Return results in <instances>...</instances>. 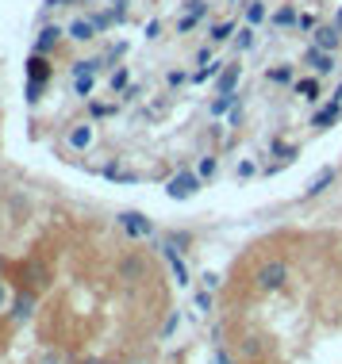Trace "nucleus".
Wrapping results in <instances>:
<instances>
[{
	"label": "nucleus",
	"mask_w": 342,
	"mask_h": 364,
	"mask_svg": "<svg viewBox=\"0 0 342 364\" xmlns=\"http://www.w3.org/2000/svg\"><path fill=\"white\" fill-rule=\"evenodd\" d=\"M289 284V261L281 257H269L266 264H258V272H254V288L258 291H281Z\"/></svg>",
	"instance_id": "f257e3e1"
},
{
	"label": "nucleus",
	"mask_w": 342,
	"mask_h": 364,
	"mask_svg": "<svg viewBox=\"0 0 342 364\" xmlns=\"http://www.w3.org/2000/svg\"><path fill=\"white\" fill-rule=\"evenodd\" d=\"M200 173L197 169H181L177 176H170V184H165V196L170 200H192V196L200 192Z\"/></svg>",
	"instance_id": "f03ea898"
},
{
	"label": "nucleus",
	"mask_w": 342,
	"mask_h": 364,
	"mask_svg": "<svg viewBox=\"0 0 342 364\" xmlns=\"http://www.w3.org/2000/svg\"><path fill=\"white\" fill-rule=\"evenodd\" d=\"M89 142H93V127L89 123H81V127H73V131H70V146H73V150H85Z\"/></svg>",
	"instance_id": "393cba45"
},
{
	"label": "nucleus",
	"mask_w": 342,
	"mask_h": 364,
	"mask_svg": "<svg viewBox=\"0 0 342 364\" xmlns=\"http://www.w3.org/2000/svg\"><path fill=\"white\" fill-rule=\"evenodd\" d=\"M300 65H308V70H311V73H319V77H327V73H335V70H338L335 54H331V50H319L316 43H308V46H304V54H300Z\"/></svg>",
	"instance_id": "20e7f679"
},
{
	"label": "nucleus",
	"mask_w": 342,
	"mask_h": 364,
	"mask_svg": "<svg viewBox=\"0 0 342 364\" xmlns=\"http://www.w3.org/2000/svg\"><path fill=\"white\" fill-rule=\"evenodd\" d=\"M234 104H239V92H223V96H216V100H212V115L219 119V115H227Z\"/></svg>",
	"instance_id": "a878e982"
},
{
	"label": "nucleus",
	"mask_w": 342,
	"mask_h": 364,
	"mask_svg": "<svg viewBox=\"0 0 342 364\" xmlns=\"http://www.w3.org/2000/svg\"><path fill=\"white\" fill-rule=\"evenodd\" d=\"M162 35V23L158 19H150V23H146V38H158Z\"/></svg>",
	"instance_id": "58836bf2"
},
{
	"label": "nucleus",
	"mask_w": 342,
	"mask_h": 364,
	"mask_svg": "<svg viewBox=\"0 0 342 364\" xmlns=\"http://www.w3.org/2000/svg\"><path fill=\"white\" fill-rule=\"evenodd\" d=\"M212 364H234L227 349H216V357H212Z\"/></svg>",
	"instance_id": "ea45409f"
},
{
	"label": "nucleus",
	"mask_w": 342,
	"mask_h": 364,
	"mask_svg": "<svg viewBox=\"0 0 342 364\" xmlns=\"http://www.w3.org/2000/svg\"><path fill=\"white\" fill-rule=\"evenodd\" d=\"M93 85H96V73H85V77H77V81H73L77 96H93Z\"/></svg>",
	"instance_id": "c756f323"
},
{
	"label": "nucleus",
	"mask_w": 342,
	"mask_h": 364,
	"mask_svg": "<svg viewBox=\"0 0 342 364\" xmlns=\"http://www.w3.org/2000/svg\"><path fill=\"white\" fill-rule=\"evenodd\" d=\"M338 269H342V264H338Z\"/></svg>",
	"instance_id": "09e8293b"
},
{
	"label": "nucleus",
	"mask_w": 342,
	"mask_h": 364,
	"mask_svg": "<svg viewBox=\"0 0 342 364\" xmlns=\"http://www.w3.org/2000/svg\"><path fill=\"white\" fill-rule=\"evenodd\" d=\"M342 119V85L331 92V100L323 107H316V115H311V131H331Z\"/></svg>",
	"instance_id": "7ed1b4c3"
},
{
	"label": "nucleus",
	"mask_w": 342,
	"mask_h": 364,
	"mask_svg": "<svg viewBox=\"0 0 342 364\" xmlns=\"http://www.w3.org/2000/svg\"><path fill=\"white\" fill-rule=\"evenodd\" d=\"M112 19H115L112 12H96V16H93V23H96V31H108V27H112Z\"/></svg>",
	"instance_id": "473e14b6"
},
{
	"label": "nucleus",
	"mask_w": 342,
	"mask_h": 364,
	"mask_svg": "<svg viewBox=\"0 0 342 364\" xmlns=\"http://www.w3.org/2000/svg\"><path fill=\"white\" fill-rule=\"evenodd\" d=\"M269 154L281 157V161L289 165L292 157H300V146H296V142H285V139H273V142H269Z\"/></svg>",
	"instance_id": "a211bd4d"
},
{
	"label": "nucleus",
	"mask_w": 342,
	"mask_h": 364,
	"mask_svg": "<svg viewBox=\"0 0 342 364\" xmlns=\"http://www.w3.org/2000/svg\"><path fill=\"white\" fill-rule=\"evenodd\" d=\"M93 35H96L93 19H73V23H70V38H77V43H89Z\"/></svg>",
	"instance_id": "6ab92c4d"
},
{
	"label": "nucleus",
	"mask_w": 342,
	"mask_h": 364,
	"mask_svg": "<svg viewBox=\"0 0 342 364\" xmlns=\"http://www.w3.org/2000/svg\"><path fill=\"white\" fill-rule=\"evenodd\" d=\"M62 27H43V31H38V38H35V54H51L58 43H62Z\"/></svg>",
	"instance_id": "2eb2a0df"
},
{
	"label": "nucleus",
	"mask_w": 342,
	"mask_h": 364,
	"mask_svg": "<svg viewBox=\"0 0 342 364\" xmlns=\"http://www.w3.org/2000/svg\"><path fill=\"white\" fill-rule=\"evenodd\" d=\"M27 81H31V85H46V81H51L46 54H31V62H27Z\"/></svg>",
	"instance_id": "4468645a"
},
{
	"label": "nucleus",
	"mask_w": 342,
	"mask_h": 364,
	"mask_svg": "<svg viewBox=\"0 0 342 364\" xmlns=\"http://www.w3.org/2000/svg\"><path fill=\"white\" fill-rule=\"evenodd\" d=\"M231 4H239V0H231Z\"/></svg>",
	"instance_id": "49530a36"
},
{
	"label": "nucleus",
	"mask_w": 342,
	"mask_h": 364,
	"mask_svg": "<svg viewBox=\"0 0 342 364\" xmlns=\"http://www.w3.org/2000/svg\"><path fill=\"white\" fill-rule=\"evenodd\" d=\"M4 299H8V295H4V284H0V307H4Z\"/></svg>",
	"instance_id": "a19ab883"
},
{
	"label": "nucleus",
	"mask_w": 342,
	"mask_h": 364,
	"mask_svg": "<svg viewBox=\"0 0 342 364\" xmlns=\"http://www.w3.org/2000/svg\"><path fill=\"white\" fill-rule=\"evenodd\" d=\"M89 112L96 115V119H104V115H112V112H115V107H108V104H93V107H89Z\"/></svg>",
	"instance_id": "e433bc0d"
},
{
	"label": "nucleus",
	"mask_w": 342,
	"mask_h": 364,
	"mask_svg": "<svg viewBox=\"0 0 342 364\" xmlns=\"http://www.w3.org/2000/svg\"><path fill=\"white\" fill-rule=\"evenodd\" d=\"M177 322H181V318H177V314H170V318H165V326H162V333H165V338H170V333H173V330H177Z\"/></svg>",
	"instance_id": "4c0bfd02"
},
{
	"label": "nucleus",
	"mask_w": 342,
	"mask_h": 364,
	"mask_svg": "<svg viewBox=\"0 0 342 364\" xmlns=\"http://www.w3.org/2000/svg\"><path fill=\"white\" fill-rule=\"evenodd\" d=\"M197 173H200V181H212V176H216L219 173V161H216V157H200V165H197Z\"/></svg>",
	"instance_id": "cd10ccee"
},
{
	"label": "nucleus",
	"mask_w": 342,
	"mask_h": 364,
	"mask_svg": "<svg viewBox=\"0 0 342 364\" xmlns=\"http://www.w3.org/2000/svg\"><path fill=\"white\" fill-rule=\"evenodd\" d=\"M250 364H258V360H250Z\"/></svg>",
	"instance_id": "de8ad7c7"
},
{
	"label": "nucleus",
	"mask_w": 342,
	"mask_h": 364,
	"mask_svg": "<svg viewBox=\"0 0 342 364\" xmlns=\"http://www.w3.org/2000/svg\"><path fill=\"white\" fill-rule=\"evenodd\" d=\"M200 280H204V288H208V291H219V284H223V280H219V272H204Z\"/></svg>",
	"instance_id": "72a5a7b5"
},
{
	"label": "nucleus",
	"mask_w": 342,
	"mask_h": 364,
	"mask_svg": "<svg viewBox=\"0 0 342 364\" xmlns=\"http://www.w3.org/2000/svg\"><path fill=\"white\" fill-rule=\"evenodd\" d=\"M162 253H165V261H170V269H173V277H177V284L185 288L189 284V264H185V257L177 250H170V245H162Z\"/></svg>",
	"instance_id": "f3484780"
},
{
	"label": "nucleus",
	"mask_w": 342,
	"mask_h": 364,
	"mask_svg": "<svg viewBox=\"0 0 342 364\" xmlns=\"http://www.w3.org/2000/svg\"><path fill=\"white\" fill-rule=\"evenodd\" d=\"M292 92H296L300 100H308V104H319V96H323V81H319V73L300 77V81H292Z\"/></svg>",
	"instance_id": "1a4fd4ad"
},
{
	"label": "nucleus",
	"mask_w": 342,
	"mask_h": 364,
	"mask_svg": "<svg viewBox=\"0 0 342 364\" xmlns=\"http://www.w3.org/2000/svg\"><path fill=\"white\" fill-rule=\"evenodd\" d=\"M81 364H100V360H96V357H93V360H81Z\"/></svg>",
	"instance_id": "c03bdc74"
},
{
	"label": "nucleus",
	"mask_w": 342,
	"mask_h": 364,
	"mask_svg": "<svg viewBox=\"0 0 342 364\" xmlns=\"http://www.w3.org/2000/svg\"><path fill=\"white\" fill-rule=\"evenodd\" d=\"M239 35V19H219V23H212V31H208V38L212 43H231V38Z\"/></svg>",
	"instance_id": "dca6fc26"
},
{
	"label": "nucleus",
	"mask_w": 342,
	"mask_h": 364,
	"mask_svg": "<svg viewBox=\"0 0 342 364\" xmlns=\"http://www.w3.org/2000/svg\"><path fill=\"white\" fill-rule=\"evenodd\" d=\"M120 280H127V284H139V280H146V264H142V257H123L120 261Z\"/></svg>",
	"instance_id": "9b49d317"
},
{
	"label": "nucleus",
	"mask_w": 342,
	"mask_h": 364,
	"mask_svg": "<svg viewBox=\"0 0 342 364\" xmlns=\"http://www.w3.org/2000/svg\"><path fill=\"white\" fill-rule=\"evenodd\" d=\"M104 70V58H89V62H73V77H85V73H100Z\"/></svg>",
	"instance_id": "bb28decb"
},
{
	"label": "nucleus",
	"mask_w": 342,
	"mask_h": 364,
	"mask_svg": "<svg viewBox=\"0 0 342 364\" xmlns=\"http://www.w3.org/2000/svg\"><path fill=\"white\" fill-rule=\"evenodd\" d=\"M165 81H170V88H181L185 81H192V77L185 73V70H170V77H165Z\"/></svg>",
	"instance_id": "2f4dec72"
},
{
	"label": "nucleus",
	"mask_w": 342,
	"mask_h": 364,
	"mask_svg": "<svg viewBox=\"0 0 342 364\" xmlns=\"http://www.w3.org/2000/svg\"><path fill=\"white\" fill-rule=\"evenodd\" d=\"M311 43H316L319 50H331V54H335L338 46H342V27H338V23H319L316 31H311Z\"/></svg>",
	"instance_id": "423d86ee"
},
{
	"label": "nucleus",
	"mask_w": 342,
	"mask_h": 364,
	"mask_svg": "<svg viewBox=\"0 0 342 364\" xmlns=\"http://www.w3.org/2000/svg\"><path fill=\"white\" fill-rule=\"evenodd\" d=\"M234 173H239L242 181H247V176H254V173H258V165H254V161H239V169H234Z\"/></svg>",
	"instance_id": "f704fd0d"
},
{
	"label": "nucleus",
	"mask_w": 342,
	"mask_h": 364,
	"mask_svg": "<svg viewBox=\"0 0 342 364\" xmlns=\"http://www.w3.org/2000/svg\"><path fill=\"white\" fill-rule=\"evenodd\" d=\"M162 245H170V250L185 253V250H189V245H192V234H189V230H170V234H165V238H162Z\"/></svg>",
	"instance_id": "412c9836"
},
{
	"label": "nucleus",
	"mask_w": 342,
	"mask_h": 364,
	"mask_svg": "<svg viewBox=\"0 0 342 364\" xmlns=\"http://www.w3.org/2000/svg\"><path fill=\"white\" fill-rule=\"evenodd\" d=\"M335 23H338V27H342V8H338V16H335Z\"/></svg>",
	"instance_id": "37998d69"
},
{
	"label": "nucleus",
	"mask_w": 342,
	"mask_h": 364,
	"mask_svg": "<svg viewBox=\"0 0 342 364\" xmlns=\"http://www.w3.org/2000/svg\"><path fill=\"white\" fill-rule=\"evenodd\" d=\"M319 23H323V19H319L316 12H300V19H296V27H300V31H308V35L316 31Z\"/></svg>",
	"instance_id": "c85d7f7f"
},
{
	"label": "nucleus",
	"mask_w": 342,
	"mask_h": 364,
	"mask_svg": "<svg viewBox=\"0 0 342 364\" xmlns=\"http://www.w3.org/2000/svg\"><path fill=\"white\" fill-rule=\"evenodd\" d=\"M266 19H269V8L261 4V0H247V23L258 27V23H266Z\"/></svg>",
	"instance_id": "5701e85b"
},
{
	"label": "nucleus",
	"mask_w": 342,
	"mask_h": 364,
	"mask_svg": "<svg viewBox=\"0 0 342 364\" xmlns=\"http://www.w3.org/2000/svg\"><path fill=\"white\" fill-rule=\"evenodd\" d=\"M266 81H269V85H289V88H292V81H296V65H292V62L269 65V70H266Z\"/></svg>",
	"instance_id": "f8f14e48"
},
{
	"label": "nucleus",
	"mask_w": 342,
	"mask_h": 364,
	"mask_svg": "<svg viewBox=\"0 0 342 364\" xmlns=\"http://www.w3.org/2000/svg\"><path fill=\"white\" fill-rule=\"evenodd\" d=\"M197 307H200V311H212V291H208V288L197 291Z\"/></svg>",
	"instance_id": "c9c22d12"
},
{
	"label": "nucleus",
	"mask_w": 342,
	"mask_h": 364,
	"mask_svg": "<svg viewBox=\"0 0 342 364\" xmlns=\"http://www.w3.org/2000/svg\"><path fill=\"white\" fill-rule=\"evenodd\" d=\"M335 181H338V169H335V165H323V169H319V173L308 181V188H304V200H319V196H323V192H327Z\"/></svg>",
	"instance_id": "0eeeda50"
},
{
	"label": "nucleus",
	"mask_w": 342,
	"mask_h": 364,
	"mask_svg": "<svg viewBox=\"0 0 342 364\" xmlns=\"http://www.w3.org/2000/svg\"><path fill=\"white\" fill-rule=\"evenodd\" d=\"M35 291H19L16 299H12V322H27L35 314Z\"/></svg>",
	"instance_id": "9d476101"
},
{
	"label": "nucleus",
	"mask_w": 342,
	"mask_h": 364,
	"mask_svg": "<svg viewBox=\"0 0 342 364\" xmlns=\"http://www.w3.org/2000/svg\"><path fill=\"white\" fill-rule=\"evenodd\" d=\"M115 223H120V230L127 234V238H150V234H154V223L146 219L142 211H120V219H115Z\"/></svg>",
	"instance_id": "39448f33"
},
{
	"label": "nucleus",
	"mask_w": 342,
	"mask_h": 364,
	"mask_svg": "<svg viewBox=\"0 0 342 364\" xmlns=\"http://www.w3.org/2000/svg\"><path fill=\"white\" fill-rule=\"evenodd\" d=\"M0 269H4V257H0Z\"/></svg>",
	"instance_id": "a18cd8bd"
},
{
	"label": "nucleus",
	"mask_w": 342,
	"mask_h": 364,
	"mask_svg": "<svg viewBox=\"0 0 342 364\" xmlns=\"http://www.w3.org/2000/svg\"><path fill=\"white\" fill-rule=\"evenodd\" d=\"M242 357H247V360H261V357H266V341H261V338H242Z\"/></svg>",
	"instance_id": "4be33fe9"
},
{
	"label": "nucleus",
	"mask_w": 342,
	"mask_h": 364,
	"mask_svg": "<svg viewBox=\"0 0 342 364\" xmlns=\"http://www.w3.org/2000/svg\"><path fill=\"white\" fill-rule=\"evenodd\" d=\"M269 19H273V27H296L300 12H296V8H292V4H281V8H277V12H273Z\"/></svg>",
	"instance_id": "aec40b11"
},
{
	"label": "nucleus",
	"mask_w": 342,
	"mask_h": 364,
	"mask_svg": "<svg viewBox=\"0 0 342 364\" xmlns=\"http://www.w3.org/2000/svg\"><path fill=\"white\" fill-rule=\"evenodd\" d=\"M254 43H258L254 27H250V23H247V27H239V35H234V50H239V54H247V50H254Z\"/></svg>",
	"instance_id": "b1692460"
},
{
	"label": "nucleus",
	"mask_w": 342,
	"mask_h": 364,
	"mask_svg": "<svg viewBox=\"0 0 342 364\" xmlns=\"http://www.w3.org/2000/svg\"><path fill=\"white\" fill-rule=\"evenodd\" d=\"M127 81H131V73H127V65H123V70H115V73H112V81H108V85H112V92H123Z\"/></svg>",
	"instance_id": "7c9ffc66"
},
{
	"label": "nucleus",
	"mask_w": 342,
	"mask_h": 364,
	"mask_svg": "<svg viewBox=\"0 0 342 364\" xmlns=\"http://www.w3.org/2000/svg\"><path fill=\"white\" fill-rule=\"evenodd\" d=\"M204 16H208V0H185V16L177 19V31H181V35H189Z\"/></svg>",
	"instance_id": "6e6552de"
},
{
	"label": "nucleus",
	"mask_w": 342,
	"mask_h": 364,
	"mask_svg": "<svg viewBox=\"0 0 342 364\" xmlns=\"http://www.w3.org/2000/svg\"><path fill=\"white\" fill-rule=\"evenodd\" d=\"M239 77H242V65H223L219 77H216V96L234 92V88H239Z\"/></svg>",
	"instance_id": "ddd939ff"
},
{
	"label": "nucleus",
	"mask_w": 342,
	"mask_h": 364,
	"mask_svg": "<svg viewBox=\"0 0 342 364\" xmlns=\"http://www.w3.org/2000/svg\"><path fill=\"white\" fill-rule=\"evenodd\" d=\"M46 4H70V0H46Z\"/></svg>",
	"instance_id": "79ce46f5"
}]
</instances>
